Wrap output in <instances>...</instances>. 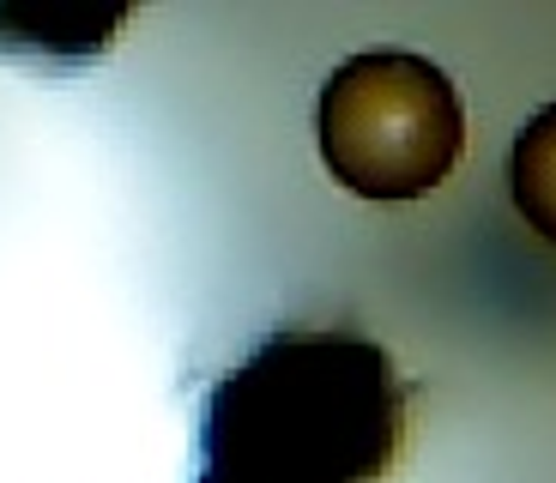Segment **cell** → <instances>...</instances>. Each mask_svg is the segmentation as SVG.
I'll return each mask as SVG.
<instances>
[{
    "label": "cell",
    "instance_id": "obj_1",
    "mask_svg": "<svg viewBox=\"0 0 556 483\" xmlns=\"http://www.w3.org/2000/svg\"><path fill=\"white\" fill-rule=\"evenodd\" d=\"M412 386L381 339L345 327L273 332L212 381L188 483H388Z\"/></svg>",
    "mask_w": 556,
    "mask_h": 483
},
{
    "label": "cell",
    "instance_id": "obj_2",
    "mask_svg": "<svg viewBox=\"0 0 556 483\" xmlns=\"http://www.w3.org/2000/svg\"><path fill=\"white\" fill-rule=\"evenodd\" d=\"M315 145L357 200H424L466 157V103L430 55L357 49L320 79Z\"/></svg>",
    "mask_w": 556,
    "mask_h": 483
},
{
    "label": "cell",
    "instance_id": "obj_4",
    "mask_svg": "<svg viewBox=\"0 0 556 483\" xmlns=\"http://www.w3.org/2000/svg\"><path fill=\"white\" fill-rule=\"evenodd\" d=\"M508 193H515V212L556 242V97L520 122L515 152H508Z\"/></svg>",
    "mask_w": 556,
    "mask_h": 483
},
{
    "label": "cell",
    "instance_id": "obj_3",
    "mask_svg": "<svg viewBox=\"0 0 556 483\" xmlns=\"http://www.w3.org/2000/svg\"><path fill=\"white\" fill-rule=\"evenodd\" d=\"M127 13L85 7H0V61H98L122 37Z\"/></svg>",
    "mask_w": 556,
    "mask_h": 483
}]
</instances>
